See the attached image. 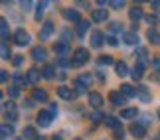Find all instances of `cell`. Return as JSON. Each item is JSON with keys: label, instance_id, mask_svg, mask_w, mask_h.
<instances>
[{"label": "cell", "instance_id": "obj_1", "mask_svg": "<svg viewBox=\"0 0 160 140\" xmlns=\"http://www.w3.org/2000/svg\"><path fill=\"white\" fill-rule=\"evenodd\" d=\"M89 61V51L83 50V47H79V50L73 51V59H71V65L73 67H81L83 63Z\"/></svg>", "mask_w": 160, "mask_h": 140}, {"label": "cell", "instance_id": "obj_2", "mask_svg": "<svg viewBox=\"0 0 160 140\" xmlns=\"http://www.w3.org/2000/svg\"><path fill=\"white\" fill-rule=\"evenodd\" d=\"M36 120H38V124L42 126V128H48V126L52 124V120H53V114L50 111H40Z\"/></svg>", "mask_w": 160, "mask_h": 140}, {"label": "cell", "instance_id": "obj_3", "mask_svg": "<svg viewBox=\"0 0 160 140\" xmlns=\"http://www.w3.org/2000/svg\"><path fill=\"white\" fill-rule=\"evenodd\" d=\"M14 41H16V46H28L30 44V34L26 32V30H16L14 32Z\"/></svg>", "mask_w": 160, "mask_h": 140}, {"label": "cell", "instance_id": "obj_4", "mask_svg": "<svg viewBox=\"0 0 160 140\" xmlns=\"http://www.w3.org/2000/svg\"><path fill=\"white\" fill-rule=\"evenodd\" d=\"M109 101L113 103L115 107H119V105H122V103L127 101V97L122 95V91H111V93H109Z\"/></svg>", "mask_w": 160, "mask_h": 140}, {"label": "cell", "instance_id": "obj_5", "mask_svg": "<svg viewBox=\"0 0 160 140\" xmlns=\"http://www.w3.org/2000/svg\"><path fill=\"white\" fill-rule=\"evenodd\" d=\"M53 34V22H44V26L40 30V40H50V36Z\"/></svg>", "mask_w": 160, "mask_h": 140}, {"label": "cell", "instance_id": "obj_6", "mask_svg": "<svg viewBox=\"0 0 160 140\" xmlns=\"http://www.w3.org/2000/svg\"><path fill=\"white\" fill-rule=\"evenodd\" d=\"M107 18H109V12L105 8H97V10L91 12V20L93 22H105Z\"/></svg>", "mask_w": 160, "mask_h": 140}, {"label": "cell", "instance_id": "obj_7", "mask_svg": "<svg viewBox=\"0 0 160 140\" xmlns=\"http://www.w3.org/2000/svg\"><path fill=\"white\" fill-rule=\"evenodd\" d=\"M87 97H89V105H91V107L99 109V107L103 105V97H101V93H97V91H91V93H87Z\"/></svg>", "mask_w": 160, "mask_h": 140}, {"label": "cell", "instance_id": "obj_8", "mask_svg": "<svg viewBox=\"0 0 160 140\" xmlns=\"http://www.w3.org/2000/svg\"><path fill=\"white\" fill-rule=\"evenodd\" d=\"M53 51L58 53L59 57H65V56H69V46H67V41H58V44L53 46Z\"/></svg>", "mask_w": 160, "mask_h": 140}, {"label": "cell", "instance_id": "obj_9", "mask_svg": "<svg viewBox=\"0 0 160 140\" xmlns=\"http://www.w3.org/2000/svg\"><path fill=\"white\" fill-rule=\"evenodd\" d=\"M42 75H44L42 71H38L36 67H32V69H28V73H26V79H28V83H30V85H36V83L40 81V77H42Z\"/></svg>", "mask_w": 160, "mask_h": 140}, {"label": "cell", "instance_id": "obj_10", "mask_svg": "<svg viewBox=\"0 0 160 140\" xmlns=\"http://www.w3.org/2000/svg\"><path fill=\"white\" fill-rule=\"evenodd\" d=\"M131 134H132L134 138H144L146 130H144V126L140 124V123H132V124H131Z\"/></svg>", "mask_w": 160, "mask_h": 140}, {"label": "cell", "instance_id": "obj_11", "mask_svg": "<svg viewBox=\"0 0 160 140\" xmlns=\"http://www.w3.org/2000/svg\"><path fill=\"white\" fill-rule=\"evenodd\" d=\"M32 57H34V61H46L48 51L42 46H38V47H34V50H32Z\"/></svg>", "mask_w": 160, "mask_h": 140}, {"label": "cell", "instance_id": "obj_12", "mask_svg": "<svg viewBox=\"0 0 160 140\" xmlns=\"http://www.w3.org/2000/svg\"><path fill=\"white\" fill-rule=\"evenodd\" d=\"M137 95L140 97V101L142 103H148L152 97H150V93H148V87H146V85H138L137 87Z\"/></svg>", "mask_w": 160, "mask_h": 140}, {"label": "cell", "instance_id": "obj_13", "mask_svg": "<svg viewBox=\"0 0 160 140\" xmlns=\"http://www.w3.org/2000/svg\"><path fill=\"white\" fill-rule=\"evenodd\" d=\"M63 16H65L69 22H81V16H79V12L73 10V8H65V10H63Z\"/></svg>", "mask_w": 160, "mask_h": 140}, {"label": "cell", "instance_id": "obj_14", "mask_svg": "<svg viewBox=\"0 0 160 140\" xmlns=\"http://www.w3.org/2000/svg\"><path fill=\"white\" fill-rule=\"evenodd\" d=\"M142 75H144V65L142 63H137L132 67V71H131V77L134 79V81H138V79H142Z\"/></svg>", "mask_w": 160, "mask_h": 140}, {"label": "cell", "instance_id": "obj_15", "mask_svg": "<svg viewBox=\"0 0 160 140\" xmlns=\"http://www.w3.org/2000/svg\"><path fill=\"white\" fill-rule=\"evenodd\" d=\"M58 95L61 97V99H65V101H69V99H73V91L69 89V87H58Z\"/></svg>", "mask_w": 160, "mask_h": 140}, {"label": "cell", "instance_id": "obj_16", "mask_svg": "<svg viewBox=\"0 0 160 140\" xmlns=\"http://www.w3.org/2000/svg\"><path fill=\"white\" fill-rule=\"evenodd\" d=\"M32 99H34V101H40V103L48 101V91H44V89H34Z\"/></svg>", "mask_w": 160, "mask_h": 140}, {"label": "cell", "instance_id": "obj_17", "mask_svg": "<svg viewBox=\"0 0 160 140\" xmlns=\"http://www.w3.org/2000/svg\"><path fill=\"white\" fill-rule=\"evenodd\" d=\"M73 87H75V95H83V93H87V85H85L81 79H75V81H73Z\"/></svg>", "mask_w": 160, "mask_h": 140}, {"label": "cell", "instance_id": "obj_18", "mask_svg": "<svg viewBox=\"0 0 160 140\" xmlns=\"http://www.w3.org/2000/svg\"><path fill=\"white\" fill-rule=\"evenodd\" d=\"M146 56H148V51H146L144 47H138L137 53H134V57H138V63H142V65L148 63V57H146Z\"/></svg>", "mask_w": 160, "mask_h": 140}, {"label": "cell", "instance_id": "obj_19", "mask_svg": "<svg viewBox=\"0 0 160 140\" xmlns=\"http://www.w3.org/2000/svg\"><path fill=\"white\" fill-rule=\"evenodd\" d=\"M142 16H144V14H142V10H140V8H137V6L128 10V18H131V20H132L134 24H137V22H138L140 18H142Z\"/></svg>", "mask_w": 160, "mask_h": 140}, {"label": "cell", "instance_id": "obj_20", "mask_svg": "<svg viewBox=\"0 0 160 140\" xmlns=\"http://www.w3.org/2000/svg\"><path fill=\"white\" fill-rule=\"evenodd\" d=\"M122 40H125V44H128V46H137L138 44V36L134 32H127L122 36Z\"/></svg>", "mask_w": 160, "mask_h": 140}, {"label": "cell", "instance_id": "obj_21", "mask_svg": "<svg viewBox=\"0 0 160 140\" xmlns=\"http://www.w3.org/2000/svg\"><path fill=\"white\" fill-rule=\"evenodd\" d=\"M146 38H148V40H150V44H154V46H158V44H160V34L156 32L154 28H150L148 32H146Z\"/></svg>", "mask_w": 160, "mask_h": 140}, {"label": "cell", "instance_id": "obj_22", "mask_svg": "<svg viewBox=\"0 0 160 140\" xmlns=\"http://www.w3.org/2000/svg\"><path fill=\"white\" fill-rule=\"evenodd\" d=\"M91 46H93V47H101L103 46V34L101 32H93V34H91Z\"/></svg>", "mask_w": 160, "mask_h": 140}, {"label": "cell", "instance_id": "obj_23", "mask_svg": "<svg viewBox=\"0 0 160 140\" xmlns=\"http://www.w3.org/2000/svg\"><path fill=\"white\" fill-rule=\"evenodd\" d=\"M121 91H122V95H125V97H137V89H134L132 85H128V83L121 85Z\"/></svg>", "mask_w": 160, "mask_h": 140}, {"label": "cell", "instance_id": "obj_24", "mask_svg": "<svg viewBox=\"0 0 160 140\" xmlns=\"http://www.w3.org/2000/svg\"><path fill=\"white\" fill-rule=\"evenodd\" d=\"M115 69H117V75H119V77L128 75V67H127V63H125V61H119V63L115 65Z\"/></svg>", "mask_w": 160, "mask_h": 140}, {"label": "cell", "instance_id": "obj_25", "mask_svg": "<svg viewBox=\"0 0 160 140\" xmlns=\"http://www.w3.org/2000/svg\"><path fill=\"white\" fill-rule=\"evenodd\" d=\"M137 117H138L137 109H122V113H121V118H137Z\"/></svg>", "mask_w": 160, "mask_h": 140}, {"label": "cell", "instance_id": "obj_26", "mask_svg": "<svg viewBox=\"0 0 160 140\" xmlns=\"http://www.w3.org/2000/svg\"><path fill=\"white\" fill-rule=\"evenodd\" d=\"M44 12H46V0H42V2L36 6V22H40L42 20V16H44Z\"/></svg>", "mask_w": 160, "mask_h": 140}, {"label": "cell", "instance_id": "obj_27", "mask_svg": "<svg viewBox=\"0 0 160 140\" xmlns=\"http://www.w3.org/2000/svg\"><path fill=\"white\" fill-rule=\"evenodd\" d=\"M105 124L109 126V128H119V126H121V120L119 118H117V117H105Z\"/></svg>", "mask_w": 160, "mask_h": 140}, {"label": "cell", "instance_id": "obj_28", "mask_svg": "<svg viewBox=\"0 0 160 140\" xmlns=\"http://www.w3.org/2000/svg\"><path fill=\"white\" fill-rule=\"evenodd\" d=\"M87 30H89V22H87V20L77 22V34H79V36H85V34H87Z\"/></svg>", "mask_w": 160, "mask_h": 140}, {"label": "cell", "instance_id": "obj_29", "mask_svg": "<svg viewBox=\"0 0 160 140\" xmlns=\"http://www.w3.org/2000/svg\"><path fill=\"white\" fill-rule=\"evenodd\" d=\"M0 30H2V41H6L8 40V22H6L4 18L0 20Z\"/></svg>", "mask_w": 160, "mask_h": 140}, {"label": "cell", "instance_id": "obj_30", "mask_svg": "<svg viewBox=\"0 0 160 140\" xmlns=\"http://www.w3.org/2000/svg\"><path fill=\"white\" fill-rule=\"evenodd\" d=\"M0 53H2V59H10L12 51H10V47H8V44H6V41H2V47H0Z\"/></svg>", "mask_w": 160, "mask_h": 140}, {"label": "cell", "instance_id": "obj_31", "mask_svg": "<svg viewBox=\"0 0 160 140\" xmlns=\"http://www.w3.org/2000/svg\"><path fill=\"white\" fill-rule=\"evenodd\" d=\"M0 132H2V136H4V138H8V136H12V134H14V128H12L10 124H2V128H0Z\"/></svg>", "mask_w": 160, "mask_h": 140}, {"label": "cell", "instance_id": "obj_32", "mask_svg": "<svg viewBox=\"0 0 160 140\" xmlns=\"http://www.w3.org/2000/svg\"><path fill=\"white\" fill-rule=\"evenodd\" d=\"M24 138H36V128L34 126H26V128H24Z\"/></svg>", "mask_w": 160, "mask_h": 140}, {"label": "cell", "instance_id": "obj_33", "mask_svg": "<svg viewBox=\"0 0 160 140\" xmlns=\"http://www.w3.org/2000/svg\"><path fill=\"white\" fill-rule=\"evenodd\" d=\"M53 71H55V69H53V65H46L42 73H44V77H46V79H52V77H53Z\"/></svg>", "mask_w": 160, "mask_h": 140}, {"label": "cell", "instance_id": "obj_34", "mask_svg": "<svg viewBox=\"0 0 160 140\" xmlns=\"http://www.w3.org/2000/svg\"><path fill=\"white\" fill-rule=\"evenodd\" d=\"M125 4H127V0H111V6H113L115 10H121V8H125Z\"/></svg>", "mask_w": 160, "mask_h": 140}, {"label": "cell", "instance_id": "obj_35", "mask_svg": "<svg viewBox=\"0 0 160 140\" xmlns=\"http://www.w3.org/2000/svg\"><path fill=\"white\" fill-rule=\"evenodd\" d=\"M113 63V57L111 56H103V57H99V65H111Z\"/></svg>", "mask_w": 160, "mask_h": 140}, {"label": "cell", "instance_id": "obj_36", "mask_svg": "<svg viewBox=\"0 0 160 140\" xmlns=\"http://www.w3.org/2000/svg\"><path fill=\"white\" fill-rule=\"evenodd\" d=\"M20 6H22V10H32V0H20Z\"/></svg>", "mask_w": 160, "mask_h": 140}, {"label": "cell", "instance_id": "obj_37", "mask_svg": "<svg viewBox=\"0 0 160 140\" xmlns=\"http://www.w3.org/2000/svg\"><path fill=\"white\" fill-rule=\"evenodd\" d=\"M111 32H121L122 26H121V22H111V26H109Z\"/></svg>", "mask_w": 160, "mask_h": 140}, {"label": "cell", "instance_id": "obj_38", "mask_svg": "<svg viewBox=\"0 0 160 140\" xmlns=\"http://www.w3.org/2000/svg\"><path fill=\"white\" fill-rule=\"evenodd\" d=\"M146 22L152 24V28H154V24H158V16L156 14H150V16H146Z\"/></svg>", "mask_w": 160, "mask_h": 140}, {"label": "cell", "instance_id": "obj_39", "mask_svg": "<svg viewBox=\"0 0 160 140\" xmlns=\"http://www.w3.org/2000/svg\"><path fill=\"white\" fill-rule=\"evenodd\" d=\"M22 61H24L22 56H14V57H12V63H14L16 67H18V65H22Z\"/></svg>", "mask_w": 160, "mask_h": 140}, {"label": "cell", "instance_id": "obj_40", "mask_svg": "<svg viewBox=\"0 0 160 140\" xmlns=\"http://www.w3.org/2000/svg\"><path fill=\"white\" fill-rule=\"evenodd\" d=\"M18 95H20V89H18V87H10V97H12V99H16Z\"/></svg>", "mask_w": 160, "mask_h": 140}, {"label": "cell", "instance_id": "obj_41", "mask_svg": "<svg viewBox=\"0 0 160 140\" xmlns=\"http://www.w3.org/2000/svg\"><path fill=\"white\" fill-rule=\"evenodd\" d=\"M14 81H16V85H22V83H26L28 79H26V77H22V75H14Z\"/></svg>", "mask_w": 160, "mask_h": 140}, {"label": "cell", "instance_id": "obj_42", "mask_svg": "<svg viewBox=\"0 0 160 140\" xmlns=\"http://www.w3.org/2000/svg\"><path fill=\"white\" fill-rule=\"evenodd\" d=\"M122 136H125V130H122V126L115 128V138H122Z\"/></svg>", "mask_w": 160, "mask_h": 140}, {"label": "cell", "instance_id": "obj_43", "mask_svg": "<svg viewBox=\"0 0 160 140\" xmlns=\"http://www.w3.org/2000/svg\"><path fill=\"white\" fill-rule=\"evenodd\" d=\"M152 67L156 71H160V57H152Z\"/></svg>", "mask_w": 160, "mask_h": 140}, {"label": "cell", "instance_id": "obj_44", "mask_svg": "<svg viewBox=\"0 0 160 140\" xmlns=\"http://www.w3.org/2000/svg\"><path fill=\"white\" fill-rule=\"evenodd\" d=\"M0 81H2V83H6V81H8V71H6V69H2V71H0Z\"/></svg>", "mask_w": 160, "mask_h": 140}, {"label": "cell", "instance_id": "obj_45", "mask_svg": "<svg viewBox=\"0 0 160 140\" xmlns=\"http://www.w3.org/2000/svg\"><path fill=\"white\" fill-rule=\"evenodd\" d=\"M107 44H109V46H117L119 41H117V38H115V36H107Z\"/></svg>", "mask_w": 160, "mask_h": 140}, {"label": "cell", "instance_id": "obj_46", "mask_svg": "<svg viewBox=\"0 0 160 140\" xmlns=\"http://www.w3.org/2000/svg\"><path fill=\"white\" fill-rule=\"evenodd\" d=\"M79 79H81V81H83V83H85V85L89 87V83H91V75H85V73H83V75L79 77Z\"/></svg>", "mask_w": 160, "mask_h": 140}, {"label": "cell", "instance_id": "obj_47", "mask_svg": "<svg viewBox=\"0 0 160 140\" xmlns=\"http://www.w3.org/2000/svg\"><path fill=\"white\" fill-rule=\"evenodd\" d=\"M91 118H93V123H99V120H101V118H105V117H103L101 113H93V117H91Z\"/></svg>", "mask_w": 160, "mask_h": 140}, {"label": "cell", "instance_id": "obj_48", "mask_svg": "<svg viewBox=\"0 0 160 140\" xmlns=\"http://www.w3.org/2000/svg\"><path fill=\"white\" fill-rule=\"evenodd\" d=\"M50 113L53 114V117L58 114V105H55V103H52V107H50Z\"/></svg>", "mask_w": 160, "mask_h": 140}, {"label": "cell", "instance_id": "obj_49", "mask_svg": "<svg viewBox=\"0 0 160 140\" xmlns=\"http://www.w3.org/2000/svg\"><path fill=\"white\" fill-rule=\"evenodd\" d=\"M152 8H154V10H160V0H154V2H152Z\"/></svg>", "mask_w": 160, "mask_h": 140}, {"label": "cell", "instance_id": "obj_50", "mask_svg": "<svg viewBox=\"0 0 160 140\" xmlns=\"http://www.w3.org/2000/svg\"><path fill=\"white\" fill-rule=\"evenodd\" d=\"M95 2H97V4H99V6H105L107 2H111V0H95Z\"/></svg>", "mask_w": 160, "mask_h": 140}, {"label": "cell", "instance_id": "obj_51", "mask_svg": "<svg viewBox=\"0 0 160 140\" xmlns=\"http://www.w3.org/2000/svg\"><path fill=\"white\" fill-rule=\"evenodd\" d=\"M4 4H12V0H4Z\"/></svg>", "mask_w": 160, "mask_h": 140}, {"label": "cell", "instance_id": "obj_52", "mask_svg": "<svg viewBox=\"0 0 160 140\" xmlns=\"http://www.w3.org/2000/svg\"><path fill=\"white\" fill-rule=\"evenodd\" d=\"M134 2H146V0H134Z\"/></svg>", "mask_w": 160, "mask_h": 140}, {"label": "cell", "instance_id": "obj_53", "mask_svg": "<svg viewBox=\"0 0 160 140\" xmlns=\"http://www.w3.org/2000/svg\"><path fill=\"white\" fill-rule=\"evenodd\" d=\"M36 140H46V138H36Z\"/></svg>", "mask_w": 160, "mask_h": 140}, {"label": "cell", "instance_id": "obj_54", "mask_svg": "<svg viewBox=\"0 0 160 140\" xmlns=\"http://www.w3.org/2000/svg\"><path fill=\"white\" fill-rule=\"evenodd\" d=\"M53 140H61V138H58V136H55V138H53Z\"/></svg>", "mask_w": 160, "mask_h": 140}, {"label": "cell", "instance_id": "obj_55", "mask_svg": "<svg viewBox=\"0 0 160 140\" xmlns=\"http://www.w3.org/2000/svg\"><path fill=\"white\" fill-rule=\"evenodd\" d=\"M73 140H83V138H73Z\"/></svg>", "mask_w": 160, "mask_h": 140}, {"label": "cell", "instance_id": "obj_56", "mask_svg": "<svg viewBox=\"0 0 160 140\" xmlns=\"http://www.w3.org/2000/svg\"><path fill=\"white\" fill-rule=\"evenodd\" d=\"M158 118H160V109H158Z\"/></svg>", "mask_w": 160, "mask_h": 140}]
</instances>
